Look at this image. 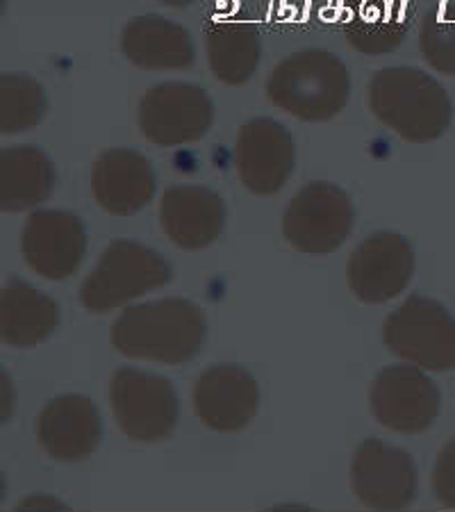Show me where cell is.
<instances>
[{
    "instance_id": "1",
    "label": "cell",
    "mask_w": 455,
    "mask_h": 512,
    "mask_svg": "<svg viewBox=\"0 0 455 512\" xmlns=\"http://www.w3.org/2000/svg\"><path fill=\"white\" fill-rule=\"evenodd\" d=\"M110 340L130 360L176 367L201 353L205 319L201 308L187 299L132 305L112 324Z\"/></svg>"
},
{
    "instance_id": "2",
    "label": "cell",
    "mask_w": 455,
    "mask_h": 512,
    "mask_svg": "<svg viewBox=\"0 0 455 512\" xmlns=\"http://www.w3.org/2000/svg\"><path fill=\"white\" fill-rule=\"evenodd\" d=\"M369 110L405 142L426 144L451 123V98L435 78L415 66L380 69L369 82Z\"/></svg>"
},
{
    "instance_id": "3",
    "label": "cell",
    "mask_w": 455,
    "mask_h": 512,
    "mask_svg": "<svg viewBox=\"0 0 455 512\" xmlns=\"http://www.w3.org/2000/svg\"><path fill=\"white\" fill-rule=\"evenodd\" d=\"M351 78L344 62L310 48L276 64L267 82L269 101L301 121H328L344 110Z\"/></svg>"
},
{
    "instance_id": "4",
    "label": "cell",
    "mask_w": 455,
    "mask_h": 512,
    "mask_svg": "<svg viewBox=\"0 0 455 512\" xmlns=\"http://www.w3.org/2000/svg\"><path fill=\"white\" fill-rule=\"evenodd\" d=\"M171 280L169 262L144 244L117 239L107 246L94 271L80 287V303L105 315Z\"/></svg>"
},
{
    "instance_id": "5",
    "label": "cell",
    "mask_w": 455,
    "mask_h": 512,
    "mask_svg": "<svg viewBox=\"0 0 455 512\" xmlns=\"http://www.w3.org/2000/svg\"><path fill=\"white\" fill-rule=\"evenodd\" d=\"M387 351L428 371L455 369V321L442 303L410 296L383 324Z\"/></svg>"
},
{
    "instance_id": "6",
    "label": "cell",
    "mask_w": 455,
    "mask_h": 512,
    "mask_svg": "<svg viewBox=\"0 0 455 512\" xmlns=\"http://www.w3.org/2000/svg\"><path fill=\"white\" fill-rule=\"evenodd\" d=\"M110 406L132 442H162L178 424V394L169 378L123 367L112 374Z\"/></svg>"
},
{
    "instance_id": "7",
    "label": "cell",
    "mask_w": 455,
    "mask_h": 512,
    "mask_svg": "<svg viewBox=\"0 0 455 512\" xmlns=\"http://www.w3.org/2000/svg\"><path fill=\"white\" fill-rule=\"evenodd\" d=\"M355 210L349 194L330 183H308L294 194L283 217V235L305 255H328L351 235Z\"/></svg>"
},
{
    "instance_id": "8",
    "label": "cell",
    "mask_w": 455,
    "mask_h": 512,
    "mask_svg": "<svg viewBox=\"0 0 455 512\" xmlns=\"http://www.w3.org/2000/svg\"><path fill=\"white\" fill-rule=\"evenodd\" d=\"M139 130L155 146H182L208 135L214 121L210 96L189 82H162L139 101Z\"/></svg>"
},
{
    "instance_id": "9",
    "label": "cell",
    "mask_w": 455,
    "mask_h": 512,
    "mask_svg": "<svg viewBox=\"0 0 455 512\" xmlns=\"http://www.w3.org/2000/svg\"><path fill=\"white\" fill-rule=\"evenodd\" d=\"M371 415L387 431L419 435L440 412V390L417 365H392L376 376L369 392Z\"/></svg>"
},
{
    "instance_id": "10",
    "label": "cell",
    "mask_w": 455,
    "mask_h": 512,
    "mask_svg": "<svg viewBox=\"0 0 455 512\" xmlns=\"http://www.w3.org/2000/svg\"><path fill=\"white\" fill-rule=\"evenodd\" d=\"M415 274V251L399 233L369 235L346 262V280L355 299L376 305L405 292Z\"/></svg>"
},
{
    "instance_id": "11",
    "label": "cell",
    "mask_w": 455,
    "mask_h": 512,
    "mask_svg": "<svg viewBox=\"0 0 455 512\" xmlns=\"http://www.w3.org/2000/svg\"><path fill=\"white\" fill-rule=\"evenodd\" d=\"M351 485L362 506L403 510L415 501V460L399 447L380 440H364L353 456Z\"/></svg>"
},
{
    "instance_id": "12",
    "label": "cell",
    "mask_w": 455,
    "mask_h": 512,
    "mask_svg": "<svg viewBox=\"0 0 455 512\" xmlns=\"http://www.w3.org/2000/svg\"><path fill=\"white\" fill-rule=\"evenodd\" d=\"M294 139L273 119H253L242 126L235 144V169L242 185L258 196L285 187L294 169Z\"/></svg>"
},
{
    "instance_id": "13",
    "label": "cell",
    "mask_w": 455,
    "mask_h": 512,
    "mask_svg": "<svg viewBox=\"0 0 455 512\" xmlns=\"http://www.w3.org/2000/svg\"><path fill=\"white\" fill-rule=\"evenodd\" d=\"M85 251V226L71 212L39 210L23 228V260L46 280H64L76 274L85 260Z\"/></svg>"
},
{
    "instance_id": "14",
    "label": "cell",
    "mask_w": 455,
    "mask_h": 512,
    "mask_svg": "<svg viewBox=\"0 0 455 512\" xmlns=\"http://www.w3.org/2000/svg\"><path fill=\"white\" fill-rule=\"evenodd\" d=\"M255 378L237 365L205 369L194 385V410L201 424L217 433H239L258 412Z\"/></svg>"
},
{
    "instance_id": "15",
    "label": "cell",
    "mask_w": 455,
    "mask_h": 512,
    "mask_svg": "<svg viewBox=\"0 0 455 512\" xmlns=\"http://www.w3.org/2000/svg\"><path fill=\"white\" fill-rule=\"evenodd\" d=\"M101 437L103 421L87 396H57L37 417V442L53 460H85L98 449Z\"/></svg>"
},
{
    "instance_id": "16",
    "label": "cell",
    "mask_w": 455,
    "mask_h": 512,
    "mask_svg": "<svg viewBox=\"0 0 455 512\" xmlns=\"http://www.w3.org/2000/svg\"><path fill=\"white\" fill-rule=\"evenodd\" d=\"M160 226L173 244L187 251L217 242L226 226V205L208 187L176 185L162 194Z\"/></svg>"
},
{
    "instance_id": "17",
    "label": "cell",
    "mask_w": 455,
    "mask_h": 512,
    "mask_svg": "<svg viewBox=\"0 0 455 512\" xmlns=\"http://www.w3.org/2000/svg\"><path fill=\"white\" fill-rule=\"evenodd\" d=\"M91 192L96 203L114 217H130L144 210L155 194L151 164L128 148H110L94 162Z\"/></svg>"
},
{
    "instance_id": "18",
    "label": "cell",
    "mask_w": 455,
    "mask_h": 512,
    "mask_svg": "<svg viewBox=\"0 0 455 512\" xmlns=\"http://www.w3.org/2000/svg\"><path fill=\"white\" fill-rule=\"evenodd\" d=\"M121 53L146 71L189 69L196 60L189 32L162 16L128 21L121 32Z\"/></svg>"
},
{
    "instance_id": "19",
    "label": "cell",
    "mask_w": 455,
    "mask_h": 512,
    "mask_svg": "<svg viewBox=\"0 0 455 512\" xmlns=\"http://www.w3.org/2000/svg\"><path fill=\"white\" fill-rule=\"evenodd\" d=\"M57 305L21 280H14L0 294V337L10 346H37L57 326Z\"/></svg>"
},
{
    "instance_id": "20",
    "label": "cell",
    "mask_w": 455,
    "mask_h": 512,
    "mask_svg": "<svg viewBox=\"0 0 455 512\" xmlns=\"http://www.w3.org/2000/svg\"><path fill=\"white\" fill-rule=\"evenodd\" d=\"M208 62L223 85H244L258 69L262 44L251 21H212L205 28Z\"/></svg>"
},
{
    "instance_id": "21",
    "label": "cell",
    "mask_w": 455,
    "mask_h": 512,
    "mask_svg": "<svg viewBox=\"0 0 455 512\" xmlns=\"http://www.w3.org/2000/svg\"><path fill=\"white\" fill-rule=\"evenodd\" d=\"M55 183L53 164L39 148L14 146L0 155V208L23 212L46 201Z\"/></svg>"
},
{
    "instance_id": "22",
    "label": "cell",
    "mask_w": 455,
    "mask_h": 512,
    "mask_svg": "<svg viewBox=\"0 0 455 512\" xmlns=\"http://www.w3.org/2000/svg\"><path fill=\"white\" fill-rule=\"evenodd\" d=\"M408 26L403 0H360L344 23V35L355 51L385 55L401 44Z\"/></svg>"
},
{
    "instance_id": "23",
    "label": "cell",
    "mask_w": 455,
    "mask_h": 512,
    "mask_svg": "<svg viewBox=\"0 0 455 512\" xmlns=\"http://www.w3.org/2000/svg\"><path fill=\"white\" fill-rule=\"evenodd\" d=\"M46 114V96L39 82L19 73L0 78V130L5 135L35 128Z\"/></svg>"
},
{
    "instance_id": "24",
    "label": "cell",
    "mask_w": 455,
    "mask_h": 512,
    "mask_svg": "<svg viewBox=\"0 0 455 512\" xmlns=\"http://www.w3.org/2000/svg\"><path fill=\"white\" fill-rule=\"evenodd\" d=\"M419 48L435 71L455 76V0H442L426 12L419 30Z\"/></svg>"
},
{
    "instance_id": "25",
    "label": "cell",
    "mask_w": 455,
    "mask_h": 512,
    "mask_svg": "<svg viewBox=\"0 0 455 512\" xmlns=\"http://www.w3.org/2000/svg\"><path fill=\"white\" fill-rule=\"evenodd\" d=\"M433 492L444 508L455 510V437L440 451L433 467Z\"/></svg>"
},
{
    "instance_id": "26",
    "label": "cell",
    "mask_w": 455,
    "mask_h": 512,
    "mask_svg": "<svg viewBox=\"0 0 455 512\" xmlns=\"http://www.w3.org/2000/svg\"><path fill=\"white\" fill-rule=\"evenodd\" d=\"M160 3L169 5V7H185L189 3H194V0H160Z\"/></svg>"
}]
</instances>
